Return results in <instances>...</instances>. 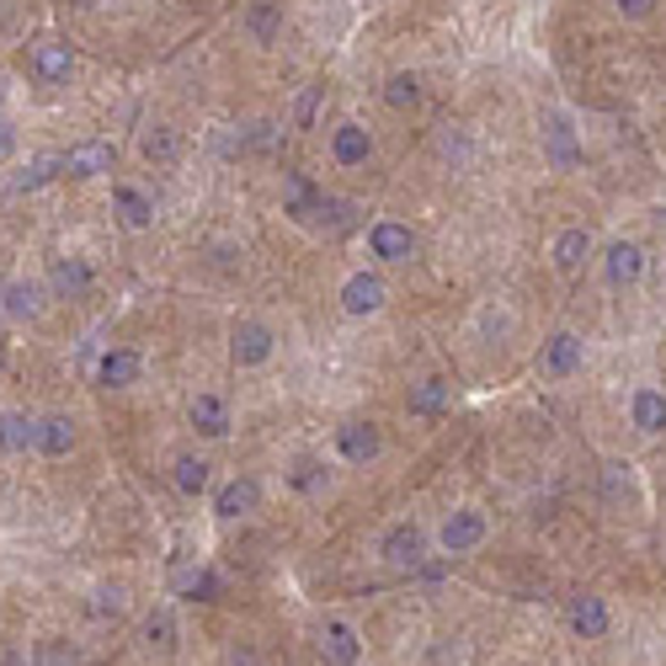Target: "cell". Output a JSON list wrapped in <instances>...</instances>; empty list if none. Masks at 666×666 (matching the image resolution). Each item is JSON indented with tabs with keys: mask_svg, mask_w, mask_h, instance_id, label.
Returning a JSON list of instances; mask_svg holds the SVG:
<instances>
[{
	"mask_svg": "<svg viewBox=\"0 0 666 666\" xmlns=\"http://www.w3.org/2000/svg\"><path fill=\"white\" fill-rule=\"evenodd\" d=\"M618 5V16H629V22H645L651 11H656V0H613Z\"/></svg>",
	"mask_w": 666,
	"mask_h": 666,
	"instance_id": "d590c367",
	"label": "cell"
},
{
	"mask_svg": "<svg viewBox=\"0 0 666 666\" xmlns=\"http://www.w3.org/2000/svg\"><path fill=\"white\" fill-rule=\"evenodd\" d=\"M139 150H144V161H155V166H171V161L182 155V139H177V128H144Z\"/></svg>",
	"mask_w": 666,
	"mask_h": 666,
	"instance_id": "83f0119b",
	"label": "cell"
},
{
	"mask_svg": "<svg viewBox=\"0 0 666 666\" xmlns=\"http://www.w3.org/2000/svg\"><path fill=\"white\" fill-rule=\"evenodd\" d=\"M406 406H411V417H443L448 411V384L443 379H417Z\"/></svg>",
	"mask_w": 666,
	"mask_h": 666,
	"instance_id": "d4e9b609",
	"label": "cell"
},
{
	"mask_svg": "<svg viewBox=\"0 0 666 666\" xmlns=\"http://www.w3.org/2000/svg\"><path fill=\"white\" fill-rule=\"evenodd\" d=\"M113 161H118V150H113L107 139H86V144L64 150V177L86 182V177H102V171H113Z\"/></svg>",
	"mask_w": 666,
	"mask_h": 666,
	"instance_id": "277c9868",
	"label": "cell"
},
{
	"mask_svg": "<svg viewBox=\"0 0 666 666\" xmlns=\"http://www.w3.org/2000/svg\"><path fill=\"white\" fill-rule=\"evenodd\" d=\"M336 448H342L347 464H368V459H379L384 437H379V426L373 422H347L342 432H336Z\"/></svg>",
	"mask_w": 666,
	"mask_h": 666,
	"instance_id": "7c38bea8",
	"label": "cell"
},
{
	"mask_svg": "<svg viewBox=\"0 0 666 666\" xmlns=\"http://www.w3.org/2000/svg\"><path fill=\"white\" fill-rule=\"evenodd\" d=\"M123 607H128L123 587H102V592H97V603H91V613H97V618H107V613H123Z\"/></svg>",
	"mask_w": 666,
	"mask_h": 666,
	"instance_id": "e575fe53",
	"label": "cell"
},
{
	"mask_svg": "<svg viewBox=\"0 0 666 666\" xmlns=\"http://www.w3.org/2000/svg\"><path fill=\"white\" fill-rule=\"evenodd\" d=\"M0 448H5V453L38 448V422H27V417H16V411H0Z\"/></svg>",
	"mask_w": 666,
	"mask_h": 666,
	"instance_id": "4316f807",
	"label": "cell"
},
{
	"mask_svg": "<svg viewBox=\"0 0 666 666\" xmlns=\"http://www.w3.org/2000/svg\"><path fill=\"white\" fill-rule=\"evenodd\" d=\"M603 272H607V283H613V289H635V283L645 278V251H640V245H629V241L607 245Z\"/></svg>",
	"mask_w": 666,
	"mask_h": 666,
	"instance_id": "ba28073f",
	"label": "cell"
},
{
	"mask_svg": "<svg viewBox=\"0 0 666 666\" xmlns=\"http://www.w3.org/2000/svg\"><path fill=\"white\" fill-rule=\"evenodd\" d=\"M177 592H182L187 603H214V598L225 592V581H219L208 565H197V571H187L182 581H177Z\"/></svg>",
	"mask_w": 666,
	"mask_h": 666,
	"instance_id": "f1b7e54d",
	"label": "cell"
},
{
	"mask_svg": "<svg viewBox=\"0 0 666 666\" xmlns=\"http://www.w3.org/2000/svg\"><path fill=\"white\" fill-rule=\"evenodd\" d=\"M331 155H336V166H368L373 139H368L363 123H342V128L331 133Z\"/></svg>",
	"mask_w": 666,
	"mask_h": 666,
	"instance_id": "5bb4252c",
	"label": "cell"
},
{
	"mask_svg": "<svg viewBox=\"0 0 666 666\" xmlns=\"http://www.w3.org/2000/svg\"><path fill=\"white\" fill-rule=\"evenodd\" d=\"M11 150H16V128H11V123H0V161H5Z\"/></svg>",
	"mask_w": 666,
	"mask_h": 666,
	"instance_id": "8d00e7d4",
	"label": "cell"
},
{
	"mask_svg": "<svg viewBox=\"0 0 666 666\" xmlns=\"http://www.w3.org/2000/svg\"><path fill=\"white\" fill-rule=\"evenodd\" d=\"M64 5H75V11H91V5H97V0H64Z\"/></svg>",
	"mask_w": 666,
	"mask_h": 666,
	"instance_id": "f35d334b",
	"label": "cell"
},
{
	"mask_svg": "<svg viewBox=\"0 0 666 666\" xmlns=\"http://www.w3.org/2000/svg\"><path fill=\"white\" fill-rule=\"evenodd\" d=\"M315 113H320V86H304L299 102H294V128H309Z\"/></svg>",
	"mask_w": 666,
	"mask_h": 666,
	"instance_id": "836d02e7",
	"label": "cell"
},
{
	"mask_svg": "<svg viewBox=\"0 0 666 666\" xmlns=\"http://www.w3.org/2000/svg\"><path fill=\"white\" fill-rule=\"evenodd\" d=\"M320 656H325V666H358V656H363L358 629L342 624V618H331V624L320 629Z\"/></svg>",
	"mask_w": 666,
	"mask_h": 666,
	"instance_id": "5b68a950",
	"label": "cell"
},
{
	"mask_svg": "<svg viewBox=\"0 0 666 666\" xmlns=\"http://www.w3.org/2000/svg\"><path fill=\"white\" fill-rule=\"evenodd\" d=\"M379 304H384V278L379 272H353L342 283V309L347 315H373Z\"/></svg>",
	"mask_w": 666,
	"mask_h": 666,
	"instance_id": "4fadbf2b",
	"label": "cell"
},
{
	"mask_svg": "<svg viewBox=\"0 0 666 666\" xmlns=\"http://www.w3.org/2000/svg\"><path fill=\"white\" fill-rule=\"evenodd\" d=\"M144 640H150L155 651H171V645H177V618H171L166 607L150 613V618H144Z\"/></svg>",
	"mask_w": 666,
	"mask_h": 666,
	"instance_id": "d6a6232c",
	"label": "cell"
},
{
	"mask_svg": "<svg viewBox=\"0 0 666 666\" xmlns=\"http://www.w3.org/2000/svg\"><path fill=\"white\" fill-rule=\"evenodd\" d=\"M629 417L640 432H651V437H662L666 432V395L662 389H635L629 395Z\"/></svg>",
	"mask_w": 666,
	"mask_h": 666,
	"instance_id": "ac0fdd59",
	"label": "cell"
},
{
	"mask_svg": "<svg viewBox=\"0 0 666 666\" xmlns=\"http://www.w3.org/2000/svg\"><path fill=\"white\" fill-rule=\"evenodd\" d=\"M607 624H613V618H607V603H603V598L581 592V598L571 603V629H576L581 640H603Z\"/></svg>",
	"mask_w": 666,
	"mask_h": 666,
	"instance_id": "e0dca14e",
	"label": "cell"
},
{
	"mask_svg": "<svg viewBox=\"0 0 666 666\" xmlns=\"http://www.w3.org/2000/svg\"><path fill=\"white\" fill-rule=\"evenodd\" d=\"M49 289H54L60 299H80V294H91V267H86L80 256H60V261L49 267Z\"/></svg>",
	"mask_w": 666,
	"mask_h": 666,
	"instance_id": "9a60e30c",
	"label": "cell"
},
{
	"mask_svg": "<svg viewBox=\"0 0 666 666\" xmlns=\"http://www.w3.org/2000/svg\"><path fill=\"white\" fill-rule=\"evenodd\" d=\"M368 251H373L379 261H411L417 241H411V230H406V225H395V219H379V225L368 230Z\"/></svg>",
	"mask_w": 666,
	"mask_h": 666,
	"instance_id": "8fae6325",
	"label": "cell"
},
{
	"mask_svg": "<svg viewBox=\"0 0 666 666\" xmlns=\"http://www.w3.org/2000/svg\"><path fill=\"white\" fill-rule=\"evenodd\" d=\"M539 368H545L549 379H571V373L581 368V336H571V331H554L545 347H539Z\"/></svg>",
	"mask_w": 666,
	"mask_h": 666,
	"instance_id": "52a82bcc",
	"label": "cell"
},
{
	"mask_svg": "<svg viewBox=\"0 0 666 666\" xmlns=\"http://www.w3.org/2000/svg\"><path fill=\"white\" fill-rule=\"evenodd\" d=\"M245 27H251V38H256V43H272V38H278V27H283V16H278V5H272V0H256V5L245 11Z\"/></svg>",
	"mask_w": 666,
	"mask_h": 666,
	"instance_id": "4dcf8cb0",
	"label": "cell"
},
{
	"mask_svg": "<svg viewBox=\"0 0 666 666\" xmlns=\"http://www.w3.org/2000/svg\"><path fill=\"white\" fill-rule=\"evenodd\" d=\"M272 347H278V342H272V331H267L261 320H241V325L230 331V358L241 368H261L272 358Z\"/></svg>",
	"mask_w": 666,
	"mask_h": 666,
	"instance_id": "7a4b0ae2",
	"label": "cell"
},
{
	"mask_svg": "<svg viewBox=\"0 0 666 666\" xmlns=\"http://www.w3.org/2000/svg\"><path fill=\"white\" fill-rule=\"evenodd\" d=\"M54 177H64V155H38V161H27L11 177V192H38V187H49Z\"/></svg>",
	"mask_w": 666,
	"mask_h": 666,
	"instance_id": "cb8c5ba5",
	"label": "cell"
},
{
	"mask_svg": "<svg viewBox=\"0 0 666 666\" xmlns=\"http://www.w3.org/2000/svg\"><path fill=\"white\" fill-rule=\"evenodd\" d=\"M75 448V422L69 417H43L38 422V453L43 459H64Z\"/></svg>",
	"mask_w": 666,
	"mask_h": 666,
	"instance_id": "603a6c76",
	"label": "cell"
},
{
	"mask_svg": "<svg viewBox=\"0 0 666 666\" xmlns=\"http://www.w3.org/2000/svg\"><path fill=\"white\" fill-rule=\"evenodd\" d=\"M208 470H214L208 459H197V453H182V459L171 464V485H177L182 496H203V490H208V481H214Z\"/></svg>",
	"mask_w": 666,
	"mask_h": 666,
	"instance_id": "484cf974",
	"label": "cell"
},
{
	"mask_svg": "<svg viewBox=\"0 0 666 666\" xmlns=\"http://www.w3.org/2000/svg\"><path fill=\"white\" fill-rule=\"evenodd\" d=\"M379 554L395 565V571H417L426 560V534L417 528V523H395L384 539H379Z\"/></svg>",
	"mask_w": 666,
	"mask_h": 666,
	"instance_id": "6da1fadb",
	"label": "cell"
},
{
	"mask_svg": "<svg viewBox=\"0 0 666 666\" xmlns=\"http://www.w3.org/2000/svg\"><path fill=\"white\" fill-rule=\"evenodd\" d=\"M0 309H5L11 320H38V315H43V289H38L33 278H16V283L0 289Z\"/></svg>",
	"mask_w": 666,
	"mask_h": 666,
	"instance_id": "2e32d148",
	"label": "cell"
},
{
	"mask_svg": "<svg viewBox=\"0 0 666 666\" xmlns=\"http://www.w3.org/2000/svg\"><path fill=\"white\" fill-rule=\"evenodd\" d=\"M139 373H144V358L128 353V347H113V353L97 358V384L102 389H128V384H139Z\"/></svg>",
	"mask_w": 666,
	"mask_h": 666,
	"instance_id": "9c48e42d",
	"label": "cell"
},
{
	"mask_svg": "<svg viewBox=\"0 0 666 666\" xmlns=\"http://www.w3.org/2000/svg\"><path fill=\"white\" fill-rule=\"evenodd\" d=\"M187 417H192V426H197L203 437H225V432H230V406H225L219 395H197Z\"/></svg>",
	"mask_w": 666,
	"mask_h": 666,
	"instance_id": "7402d4cb",
	"label": "cell"
},
{
	"mask_svg": "<svg viewBox=\"0 0 666 666\" xmlns=\"http://www.w3.org/2000/svg\"><path fill=\"white\" fill-rule=\"evenodd\" d=\"M230 666H256V656L251 651H230Z\"/></svg>",
	"mask_w": 666,
	"mask_h": 666,
	"instance_id": "74e56055",
	"label": "cell"
},
{
	"mask_svg": "<svg viewBox=\"0 0 666 666\" xmlns=\"http://www.w3.org/2000/svg\"><path fill=\"white\" fill-rule=\"evenodd\" d=\"M545 139H549V161H554V166H576V161H581L576 128H571V118H565V113H554V118H549Z\"/></svg>",
	"mask_w": 666,
	"mask_h": 666,
	"instance_id": "44dd1931",
	"label": "cell"
},
{
	"mask_svg": "<svg viewBox=\"0 0 666 666\" xmlns=\"http://www.w3.org/2000/svg\"><path fill=\"white\" fill-rule=\"evenodd\" d=\"M384 102H389L395 113L417 107V102H422V80H417V75H395V80L384 86Z\"/></svg>",
	"mask_w": 666,
	"mask_h": 666,
	"instance_id": "1f68e13d",
	"label": "cell"
},
{
	"mask_svg": "<svg viewBox=\"0 0 666 666\" xmlns=\"http://www.w3.org/2000/svg\"><path fill=\"white\" fill-rule=\"evenodd\" d=\"M27 69H33L43 86H64V80H69V69H75V49L60 43V38H49V43H38V49H33Z\"/></svg>",
	"mask_w": 666,
	"mask_h": 666,
	"instance_id": "8992f818",
	"label": "cell"
},
{
	"mask_svg": "<svg viewBox=\"0 0 666 666\" xmlns=\"http://www.w3.org/2000/svg\"><path fill=\"white\" fill-rule=\"evenodd\" d=\"M587 256H592V235H587V230H560V235H554V267H560L565 278L581 272Z\"/></svg>",
	"mask_w": 666,
	"mask_h": 666,
	"instance_id": "ffe728a7",
	"label": "cell"
},
{
	"mask_svg": "<svg viewBox=\"0 0 666 666\" xmlns=\"http://www.w3.org/2000/svg\"><path fill=\"white\" fill-rule=\"evenodd\" d=\"M437 545H443V554H470V549H481L485 545V512H475V507L453 512V517L443 523Z\"/></svg>",
	"mask_w": 666,
	"mask_h": 666,
	"instance_id": "3957f363",
	"label": "cell"
},
{
	"mask_svg": "<svg viewBox=\"0 0 666 666\" xmlns=\"http://www.w3.org/2000/svg\"><path fill=\"white\" fill-rule=\"evenodd\" d=\"M261 507V485L245 481V475H235L230 485H219V496H214V512L225 517V523H235V517H251Z\"/></svg>",
	"mask_w": 666,
	"mask_h": 666,
	"instance_id": "30bf717a",
	"label": "cell"
},
{
	"mask_svg": "<svg viewBox=\"0 0 666 666\" xmlns=\"http://www.w3.org/2000/svg\"><path fill=\"white\" fill-rule=\"evenodd\" d=\"M289 485H294V490H304V496H320V490H331V470H325L320 459H294Z\"/></svg>",
	"mask_w": 666,
	"mask_h": 666,
	"instance_id": "f546056e",
	"label": "cell"
},
{
	"mask_svg": "<svg viewBox=\"0 0 666 666\" xmlns=\"http://www.w3.org/2000/svg\"><path fill=\"white\" fill-rule=\"evenodd\" d=\"M113 208L123 214L128 230H150V225H155V203H150V192H139V187H113Z\"/></svg>",
	"mask_w": 666,
	"mask_h": 666,
	"instance_id": "d6986e66",
	"label": "cell"
}]
</instances>
